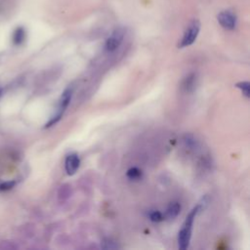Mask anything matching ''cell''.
Wrapping results in <instances>:
<instances>
[{
	"mask_svg": "<svg viewBox=\"0 0 250 250\" xmlns=\"http://www.w3.org/2000/svg\"><path fill=\"white\" fill-rule=\"evenodd\" d=\"M207 202H208L207 199L203 198L202 201H200L195 207H193L192 210L186 217V220L178 233V246L181 250H186L188 247L194 219L196 215L205 208V206L207 205Z\"/></svg>",
	"mask_w": 250,
	"mask_h": 250,
	"instance_id": "6da1fadb",
	"label": "cell"
},
{
	"mask_svg": "<svg viewBox=\"0 0 250 250\" xmlns=\"http://www.w3.org/2000/svg\"><path fill=\"white\" fill-rule=\"evenodd\" d=\"M72 92H73V90H72L71 87L66 88L62 92V94L61 96V99L59 101V104H58L57 110H56L55 114L51 117V119L46 123V125H45L46 128H49V127L53 126V125H55L56 123H58L60 121V119L62 118L63 112L65 111L66 107L69 104V102H70L71 97H72Z\"/></svg>",
	"mask_w": 250,
	"mask_h": 250,
	"instance_id": "7a4b0ae2",
	"label": "cell"
},
{
	"mask_svg": "<svg viewBox=\"0 0 250 250\" xmlns=\"http://www.w3.org/2000/svg\"><path fill=\"white\" fill-rule=\"evenodd\" d=\"M200 30V21L198 20H192L186 28L184 35L179 43V48H185L190 46L197 38Z\"/></svg>",
	"mask_w": 250,
	"mask_h": 250,
	"instance_id": "3957f363",
	"label": "cell"
},
{
	"mask_svg": "<svg viewBox=\"0 0 250 250\" xmlns=\"http://www.w3.org/2000/svg\"><path fill=\"white\" fill-rule=\"evenodd\" d=\"M126 35V30L124 27H117L115 28L111 34L106 38L104 43V50L107 53H112L116 51L120 45L122 44Z\"/></svg>",
	"mask_w": 250,
	"mask_h": 250,
	"instance_id": "277c9868",
	"label": "cell"
},
{
	"mask_svg": "<svg viewBox=\"0 0 250 250\" xmlns=\"http://www.w3.org/2000/svg\"><path fill=\"white\" fill-rule=\"evenodd\" d=\"M217 19L221 26H223L225 29L232 30L236 26L237 18L234 12L231 10H224L220 12Z\"/></svg>",
	"mask_w": 250,
	"mask_h": 250,
	"instance_id": "5b68a950",
	"label": "cell"
},
{
	"mask_svg": "<svg viewBox=\"0 0 250 250\" xmlns=\"http://www.w3.org/2000/svg\"><path fill=\"white\" fill-rule=\"evenodd\" d=\"M80 165V159L79 156L76 153H70L66 156L64 161V167L67 175L71 176L76 173Z\"/></svg>",
	"mask_w": 250,
	"mask_h": 250,
	"instance_id": "8992f818",
	"label": "cell"
},
{
	"mask_svg": "<svg viewBox=\"0 0 250 250\" xmlns=\"http://www.w3.org/2000/svg\"><path fill=\"white\" fill-rule=\"evenodd\" d=\"M197 85V77L195 73H189L188 74L182 81L181 84V88L182 91L187 93V94H190L192 93Z\"/></svg>",
	"mask_w": 250,
	"mask_h": 250,
	"instance_id": "52a82bcc",
	"label": "cell"
},
{
	"mask_svg": "<svg viewBox=\"0 0 250 250\" xmlns=\"http://www.w3.org/2000/svg\"><path fill=\"white\" fill-rule=\"evenodd\" d=\"M26 38V31L24 29V27L22 26H18L14 32H13V36H12V41L14 43V45H21L24 40Z\"/></svg>",
	"mask_w": 250,
	"mask_h": 250,
	"instance_id": "ba28073f",
	"label": "cell"
},
{
	"mask_svg": "<svg viewBox=\"0 0 250 250\" xmlns=\"http://www.w3.org/2000/svg\"><path fill=\"white\" fill-rule=\"evenodd\" d=\"M180 211H181L180 203L177 201H174L169 204V206L166 209L165 215H163V216H164V218H166L168 220H173L179 215Z\"/></svg>",
	"mask_w": 250,
	"mask_h": 250,
	"instance_id": "9c48e42d",
	"label": "cell"
},
{
	"mask_svg": "<svg viewBox=\"0 0 250 250\" xmlns=\"http://www.w3.org/2000/svg\"><path fill=\"white\" fill-rule=\"evenodd\" d=\"M16 6V0H0V14L8 13Z\"/></svg>",
	"mask_w": 250,
	"mask_h": 250,
	"instance_id": "30bf717a",
	"label": "cell"
},
{
	"mask_svg": "<svg viewBox=\"0 0 250 250\" xmlns=\"http://www.w3.org/2000/svg\"><path fill=\"white\" fill-rule=\"evenodd\" d=\"M127 177L130 179V180H134V181H138L142 178L143 176V173L142 171L137 168V167H132L130 168L128 171H127Z\"/></svg>",
	"mask_w": 250,
	"mask_h": 250,
	"instance_id": "8fae6325",
	"label": "cell"
},
{
	"mask_svg": "<svg viewBox=\"0 0 250 250\" xmlns=\"http://www.w3.org/2000/svg\"><path fill=\"white\" fill-rule=\"evenodd\" d=\"M235 86L242 91V94L246 98L250 97V84H249L248 81H240V82L236 83Z\"/></svg>",
	"mask_w": 250,
	"mask_h": 250,
	"instance_id": "7c38bea8",
	"label": "cell"
},
{
	"mask_svg": "<svg viewBox=\"0 0 250 250\" xmlns=\"http://www.w3.org/2000/svg\"><path fill=\"white\" fill-rule=\"evenodd\" d=\"M148 218L150 221H152L154 223H158L164 219V216L161 212H159L157 210H152L148 213Z\"/></svg>",
	"mask_w": 250,
	"mask_h": 250,
	"instance_id": "4fadbf2b",
	"label": "cell"
},
{
	"mask_svg": "<svg viewBox=\"0 0 250 250\" xmlns=\"http://www.w3.org/2000/svg\"><path fill=\"white\" fill-rule=\"evenodd\" d=\"M101 247L104 248V249H116V248H118L119 246L116 244L115 241L106 238V239H104V240L102 241Z\"/></svg>",
	"mask_w": 250,
	"mask_h": 250,
	"instance_id": "5bb4252c",
	"label": "cell"
},
{
	"mask_svg": "<svg viewBox=\"0 0 250 250\" xmlns=\"http://www.w3.org/2000/svg\"><path fill=\"white\" fill-rule=\"evenodd\" d=\"M15 185H16V182H15V181H9V182L2 183V184L0 185V189H1V190L11 189L12 188H14Z\"/></svg>",
	"mask_w": 250,
	"mask_h": 250,
	"instance_id": "9a60e30c",
	"label": "cell"
},
{
	"mask_svg": "<svg viewBox=\"0 0 250 250\" xmlns=\"http://www.w3.org/2000/svg\"><path fill=\"white\" fill-rule=\"evenodd\" d=\"M1 92H2V90H1V88H0V95H1Z\"/></svg>",
	"mask_w": 250,
	"mask_h": 250,
	"instance_id": "2e32d148",
	"label": "cell"
}]
</instances>
